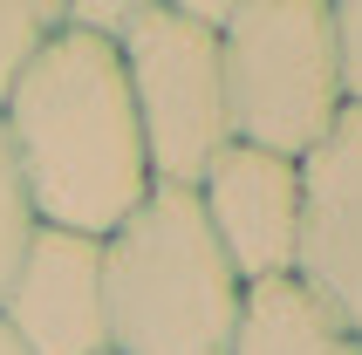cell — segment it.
I'll list each match as a JSON object with an SVG mask.
<instances>
[{"label": "cell", "instance_id": "8992f818", "mask_svg": "<svg viewBox=\"0 0 362 355\" xmlns=\"http://www.w3.org/2000/svg\"><path fill=\"white\" fill-rule=\"evenodd\" d=\"M192 198H199L205 226L219 239L226 267L240 274V287L294 280V253H301V164L233 144L199 178Z\"/></svg>", "mask_w": 362, "mask_h": 355}, {"label": "cell", "instance_id": "5b68a950", "mask_svg": "<svg viewBox=\"0 0 362 355\" xmlns=\"http://www.w3.org/2000/svg\"><path fill=\"white\" fill-rule=\"evenodd\" d=\"M294 280L362 335V110H342L301 158V253Z\"/></svg>", "mask_w": 362, "mask_h": 355}, {"label": "cell", "instance_id": "52a82bcc", "mask_svg": "<svg viewBox=\"0 0 362 355\" xmlns=\"http://www.w3.org/2000/svg\"><path fill=\"white\" fill-rule=\"evenodd\" d=\"M0 328L14 335L21 355H110L103 239L41 226L7 301H0Z\"/></svg>", "mask_w": 362, "mask_h": 355}, {"label": "cell", "instance_id": "7a4b0ae2", "mask_svg": "<svg viewBox=\"0 0 362 355\" xmlns=\"http://www.w3.org/2000/svg\"><path fill=\"white\" fill-rule=\"evenodd\" d=\"M240 274L226 267L199 198L151 185L137 212L103 239L110 355H233Z\"/></svg>", "mask_w": 362, "mask_h": 355}, {"label": "cell", "instance_id": "277c9868", "mask_svg": "<svg viewBox=\"0 0 362 355\" xmlns=\"http://www.w3.org/2000/svg\"><path fill=\"white\" fill-rule=\"evenodd\" d=\"M123 82L137 103L144 158H151V185H178L199 192V178L233 151V110H226V62L219 35L185 21V7H151L137 35L117 48Z\"/></svg>", "mask_w": 362, "mask_h": 355}, {"label": "cell", "instance_id": "8fae6325", "mask_svg": "<svg viewBox=\"0 0 362 355\" xmlns=\"http://www.w3.org/2000/svg\"><path fill=\"white\" fill-rule=\"evenodd\" d=\"M328 28H335V82H342V103L362 110V0H328Z\"/></svg>", "mask_w": 362, "mask_h": 355}, {"label": "cell", "instance_id": "6da1fadb", "mask_svg": "<svg viewBox=\"0 0 362 355\" xmlns=\"http://www.w3.org/2000/svg\"><path fill=\"white\" fill-rule=\"evenodd\" d=\"M0 130L14 144L35 219L55 233L110 239L151 198V158L123 55L82 28H55L41 41L0 110Z\"/></svg>", "mask_w": 362, "mask_h": 355}, {"label": "cell", "instance_id": "7c38bea8", "mask_svg": "<svg viewBox=\"0 0 362 355\" xmlns=\"http://www.w3.org/2000/svg\"><path fill=\"white\" fill-rule=\"evenodd\" d=\"M0 355H21V349H14V335H7V328H0Z\"/></svg>", "mask_w": 362, "mask_h": 355}, {"label": "cell", "instance_id": "30bf717a", "mask_svg": "<svg viewBox=\"0 0 362 355\" xmlns=\"http://www.w3.org/2000/svg\"><path fill=\"white\" fill-rule=\"evenodd\" d=\"M35 233H41V219H35V205H28L14 144H7V130H0V301H7V287H14L21 260H28V246H35Z\"/></svg>", "mask_w": 362, "mask_h": 355}, {"label": "cell", "instance_id": "3957f363", "mask_svg": "<svg viewBox=\"0 0 362 355\" xmlns=\"http://www.w3.org/2000/svg\"><path fill=\"white\" fill-rule=\"evenodd\" d=\"M233 144L301 164L342 117L328 0H233L219 28Z\"/></svg>", "mask_w": 362, "mask_h": 355}, {"label": "cell", "instance_id": "9c48e42d", "mask_svg": "<svg viewBox=\"0 0 362 355\" xmlns=\"http://www.w3.org/2000/svg\"><path fill=\"white\" fill-rule=\"evenodd\" d=\"M55 28H62V7H48V0H0V110Z\"/></svg>", "mask_w": 362, "mask_h": 355}, {"label": "cell", "instance_id": "ba28073f", "mask_svg": "<svg viewBox=\"0 0 362 355\" xmlns=\"http://www.w3.org/2000/svg\"><path fill=\"white\" fill-rule=\"evenodd\" d=\"M233 355H362V335L301 280H260L240 301Z\"/></svg>", "mask_w": 362, "mask_h": 355}]
</instances>
